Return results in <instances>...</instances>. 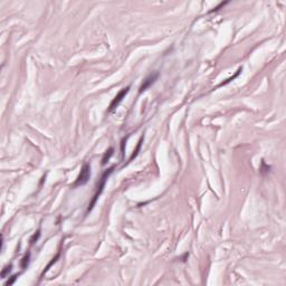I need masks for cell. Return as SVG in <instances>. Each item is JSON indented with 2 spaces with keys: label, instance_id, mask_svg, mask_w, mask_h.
Segmentation results:
<instances>
[{
  "label": "cell",
  "instance_id": "obj_1",
  "mask_svg": "<svg viewBox=\"0 0 286 286\" xmlns=\"http://www.w3.org/2000/svg\"><path fill=\"white\" fill-rule=\"evenodd\" d=\"M114 168L115 167H112L110 168L108 170H106L103 174H102V177L100 179V181H98V184H97V189H96V192L94 193V196H93V199H92V201L90 202V206H88V209H87V212H90L93 208H94V206H95L96 201H97V199L100 198V196H101V193L103 192L104 190V187H105V182H106L107 178L110 177V174L113 172V170H114Z\"/></svg>",
  "mask_w": 286,
  "mask_h": 286
},
{
  "label": "cell",
  "instance_id": "obj_2",
  "mask_svg": "<svg viewBox=\"0 0 286 286\" xmlns=\"http://www.w3.org/2000/svg\"><path fill=\"white\" fill-rule=\"evenodd\" d=\"M91 178V166L88 163H85L78 174V177L76 179V181L73 183V188L80 187V186H84L85 183H87V181Z\"/></svg>",
  "mask_w": 286,
  "mask_h": 286
},
{
  "label": "cell",
  "instance_id": "obj_3",
  "mask_svg": "<svg viewBox=\"0 0 286 286\" xmlns=\"http://www.w3.org/2000/svg\"><path fill=\"white\" fill-rule=\"evenodd\" d=\"M129 91H130V86H126V87H124V88H122V90L120 91L119 93L116 94V96L112 100V102L110 103V106L107 108V113L112 112L113 110H115L116 107L119 106V104L123 101V98H124L125 95L129 93Z\"/></svg>",
  "mask_w": 286,
  "mask_h": 286
},
{
  "label": "cell",
  "instance_id": "obj_4",
  "mask_svg": "<svg viewBox=\"0 0 286 286\" xmlns=\"http://www.w3.org/2000/svg\"><path fill=\"white\" fill-rule=\"evenodd\" d=\"M158 77H159V73H158V72H155L153 74H150V75L143 81V83L141 84V86H140V88H139V93L141 94V93H143L144 91H146L151 85H153L155 81L158 80Z\"/></svg>",
  "mask_w": 286,
  "mask_h": 286
},
{
  "label": "cell",
  "instance_id": "obj_5",
  "mask_svg": "<svg viewBox=\"0 0 286 286\" xmlns=\"http://www.w3.org/2000/svg\"><path fill=\"white\" fill-rule=\"evenodd\" d=\"M113 152H114V149L113 148H110L108 150L105 151V153L103 155V158H102V166H104V164H106V162H108V160H110V158L113 155Z\"/></svg>",
  "mask_w": 286,
  "mask_h": 286
},
{
  "label": "cell",
  "instance_id": "obj_6",
  "mask_svg": "<svg viewBox=\"0 0 286 286\" xmlns=\"http://www.w3.org/2000/svg\"><path fill=\"white\" fill-rule=\"evenodd\" d=\"M143 140H144V136H141L140 141L138 142V145H136V148H135V149L133 150V153H132V155L130 156V160H129V161H132V160H133L134 158H136V156H138L139 152H140V149H141V145H142Z\"/></svg>",
  "mask_w": 286,
  "mask_h": 286
},
{
  "label": "cell",
  "instance_id": "obj_7",
  "mask_svg": "<svg viewBox=\"0 0 286 286\" xmlns=\"http://www.w3.org/2000/svg\"><path fill=\"white\" fill-rule=\"evenodd\" d=\"M11 265H8V266H6L3 269H2V272H1V277L2 278H5L6 276H7V274H9L10 272H11Z\"/></svg>",
  "mask_w": 286,
  "mask_h": 286
},
{
  "label": "cell",
  "instance_id": "obj_8",
  "mask_svg": "<svg viewBox=\"0 0 286 286\" xmlns=\"http://www.w3.org/2000/svg\"><path fill=\"white\" fill-rule=\"evenodd\" d=\"M28 263H29V253L27 255H25V257L21 259V267L23 268H26L28 266Z\"/></svg>",
  "mask_w": 286,
  "mask_h": 286
},
{
  "label": "cell",
  "instance_id": "obj_9",
  "mask_svg": "<svg viewBox=\"0 0 286 286\" xmlns=\"http://www.w3.org/2000/svg\"><path fill=\"white\" fill-rule=\"evenodd\" d=\"M240 72H241V68H239L238 71H237V73H236V74H235V75H234V76H233V77H230V78H228V80H227L226 82H224V83H221V84H220V85H219V86H224V85H226L227 83H229V82H231V81H233V80H235V78H236V77H237V76H238V75H239V73H240Z\"/></svg>",
  "mask_w": 286,
  "mask_h": 286
},
{
  "label": "cell",
  "instance_id": "obj_10",
  "mask_svg": "<svg viewBox=\"0 0 286 286\" xmlns=\"http://www.w3.org/2000/svg\"><path fill=\"white\" fill-rule=\"evenodd\" d=\"M17 276H18V275H13V276H11V279H9V281L6 283V285H11V284H13V282H15L16 278H17Z\"/></svg>",
  "mask_w": 286,
  "mask_h": 286
},
{
  "label": "cell",
  "instance_id": "obj_11",
  "mask_svg": "<svg viewBox=\"0 0 286 286\" xmlns=\"http://www.w3.org/2000/svg\"><path fill=\"white\" fill-rule=\"evenodd\" d=\"M227 3H228V2H221V3L219 5V6H217V7H216V8H214L212 10H210V12H214V11H217V10H219V8L224 7V6H225V5H227Z\"/></svg>",
  "mask_w": 286,
  "mask_h": 286
},
{
  "label": "cell",
  "instance_id": "obj_12",
  "mask_svg": "<svg viewBox=\"0 0 286 286\" xmlns=\"http://www.w3.org/2000/svg\"><path fill=\"white\" fill-rule=\"evenodd\" d=\"M39 235H40V234H39V231H38V233H37V235H34V237L30 239V243H31V244H34V243H35V240H37V239H38Z\"/></svg>",
  "mask_w": 286,
  "mask_h": 286
}]
</instances>
